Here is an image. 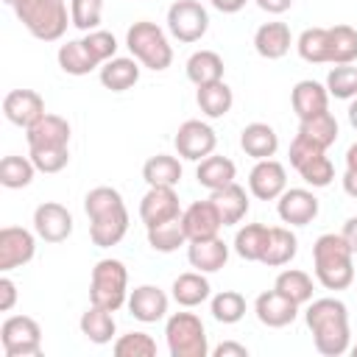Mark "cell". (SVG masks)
I'll list each match as a JSON object with an SVG mask.
<instances>
[{"label":"cell","instance_id":"cell-1","mask_svg":"<svg viewBox=\"0 0 357 357\" xmlns=\"http://www.w3.org/2000/svg\"><path fill=\"white\" fill-rule=\"evenodd\" d=\"M304 321L312 332V343L326 357H340L351 349V332H349V310L340 298H315L310 301Z\"/></svg>","mask_w":357,"mask_h":357},{"label":"cell","instance_id":"cell-2","mask_svg":"<svg viewBox=\"0 0 357 357\" xmlns=\"http://www.w3.org/2000/svg\"><path fill=\"white\" fill-rule=\"evenodd\" d=\"M84 209L89 215V237L98 248L117 245L128 231V209L123 195L114 187H95L84 198Z\"/></svg>","mask_w":357,"mask_h":357},{"label":"cell","instance_id":"cell-3","mask_svg":"<svg viewBox=\"0 0 357 357\" xmlns=\"http://www.w3.org/2000/svg\"><path fill=\"white\" fill-rule=\"evenodd\" d=\"M354 251L346 243L343 234H321L312 245V265H315V279L326 290H346L354 282Z\"/></svg>","mask_w":357,"mask_h":357},{"label":"cell","instance_id":"cell-4","mask_svg":"<svg viewBox=\"0 0 357 357\" xmlns=\"http://www.w3.org/2000/svg\"><path fill=\"white\" fill-rule=\"evenodd\" d=\"M11 8L17 20L28 28V33L42 42L61 39L67 25H73L64 0H17Z\"/></svg>","mask_w":357,"mask_h":357},{"label":"cell","instance_id":"cell-5","mask_svg":"<svg viewBox=\"0 0 357 357\" xmlns=\"http://www.w3.org/2000/svg\"><path fill=\"white\" fill-rule=\"evenodd\" d=\"M126 45H128L131 56L153 73H162L173 64V47L156 22H148V20L134 22L126 33Z\"/></svg>","mask_w":357,"mask_h":357},{"label":"cell","instance_id":"cell-6","mask_svg":"<svg viewBox=\"0 0 357 357\" xmlns=\"http://www.w3.org/2000/svg\"><path fill=\"white\" fill-rule=\"evenodd\" d=\"M89 301L117 312L128 301V271L120 259H100L92 268Z\"/></svg>","mask_w":357,"mask_h":357},{"label":"cell","instance_id":"cell-7","mask_svg":"<svg viewBox=\"0 0 357 357\" xmlns=\"http://www.w3.org/2000/svg\"><path fill=\"white\" fill-rule=\"evenodd\" d=\"M165 340L173 357H206L209 354L206 329L195 312H173L165 324Z\"/></svg>","mask_w":357,"mask_h":357},{"label":"cell","instance_id":"cell-8","mask_svg":"<svg viewBox=\"0 0 357 357\" xmlns=\"http://www.w3.org/2000/svg\"><path fill=\"white\" fill-rule=\"evenodd\" d=\"M0 346L6 357H33L42 351V329L31 315H8L0 326Z\"/></svg>","mask_w":357,"mask_h":357},{"label":"cell","instance_id":"cell-9","mask_svg":"<svg viewBox=\"0 0 357 357\" xmlns=\"http://www.w3.org/2000/svg\"><path fill=\"white\" fill-rule=\"evenodd\" d=\"M167 31L178 42H198L209 31V14L198 0H176L167 8Z\"/></svg>","mask_w":357,"mask_h":357},{"label":"cell","instance_id":"cell-10","mask_svg":"<svg viewBox=\"0 0 357 357\" xmlns=\"http://www.w3.org/2000/svg\"><path fill=\"white\" fill-rule=\"evenodd\" d=\"M173 145H176V153L187 162H201L206 159L209 153H215V145H218V137H215V128L209 123H201V120H184L173 137Z\"/></svg>","mask_w":357,"mask_h":357},{"label":"cell","instance_id":"cell-11","mask_svg":"<svg viewBox=\"0 0 357 357\" xmlns=\"http://www.w3.org/2000/svg\"><path fill=\"white\" fill-rule=\"evenodd\" d=\"M36 254V237L22 226H3L0 229V271L8 273L22 268Z\"/></svg>","mask_w":357,"mask_h":357},{"label":"cell","instance_id":"cell-12","mask_svg":"<svg viewBox=\"0 0 357 357\" xmlns=\"http://www.w3.org/2000/svg\"><path fill=\"white\" fill-rule=\"evenodd\" d=\"M248 190L259 201H276L287 190V170L276 159H259L248 173Z\"/></svg>","mask_w":357,"mask_h":357},{"label":"cell","instance_id":"cell-13","mask_svg":"<svg viewBox=\"0 0 357 357\" xmlns=\"http://www.w3.org/2000/svg\"><path fill=\"white\" fill-rule=\"evenodd\" d=\"M33 231L45 243H64L73 234V215L64 204L45 201L33 212Z\"/></svg>","mask_w":357,"mask_h":357},{"label":"cell","instance_id":"cell-14","mask_svg":"<svg viewBox=\"0 0 357 357\" xmlns=\"http://www.w3.org/2000/svg\"><path fill=\"white\" fill-rule=\"evenodd\" d=\"M178 215H181V206H178L176 187H151L139 201V218H142L145 229L173 220Z\"/></svg>","mask_w":357,"mask_h":357},{"label":"cell","instance_id":"cell-15","mask_svg":"<svg viewBox=\"0 0 357 357\" xmlns=\"http://www.w3.org/2000/svg\"><path fill=\"white\" fill-rule=\"evenodd\" d=\"M318 209H321L318 198L310 190H301V187L284 190L276 198V212L290 226H307V223H312L318 218Z\"/></svg>","mask_w":357,"mask_h":357},{"label":"cell","instance_id":"cell-16","mask_svg":"<svg viewBox=\"0 0 357 357\" xmlns=\"http://www.w3.org/2000/svg\"><path fill=\"white\" fill-rule=\"evenodd\" d=\"M3 114H6L8 123H14L20 128H28L45 114V100L33 89H11L3 98Z\"/></svg>","mask_w":357,"mask_h":357},{"label":"cell","instance_id":"cell-17","mask_svg":"<svg viewBox=\"0 0 357 357\" xmlns=\"http://www.w3.org/2000/svg\"><path fill=\"white\" fill-rule=\"evenodd\" d=\"M254 312H257L259 324H265V326H271V329H282V326H287V324L296 321L298 304L290 301L287 296H282V293L273 287V290H265V293L257 296Z\"/></svg>","mask_w":357,"mask_h":357},{"label":"cell","instance_id":"cell-18","mask_svg":"<svg viewBox=\"0 0 357 357\" xmlns=\"http://www.w3.org/2000/svg\"><path fill=\"white\" fill-rule=\"evenodd\" d=\"M181 223H184V231H187V240H206V237H215L223 226L220 215H218V206L209 201H195L190 204L184 212H181Z\"/></svg>","mask_w":357,"mask_h":357},{"label":"cell","instance_id":"cell-19","mask_svg":"<svg viewBox=\"0 0 357 357\" xmlns=\"http://www.w3.org/2000/svg\"><path fill=\"white\" fill-rule=\"evenodd\" d=\"M128 312L142 324H156L167 315V296L156 284H139L128 293Z\"/></svg>","mask_w":357,"mask_h":357},{"label":"cell","instance_id":"cell-20","mask_svg":"<svg viewBox=\"0 0 357 357\" xmlns=\"http://www.w3.org/2000/svg\"><path fill=\"white\" fill-rule=\"evenodd\" d=\"M25 139L28 148H59V145H70V123L59 114H42L33 126L25 128Z\"/></svg>","mask_w":357,"mask_h":357},{"label":"cell","instance_id":"cell-21","mask_svg":"<svg viewBox=\"0 0 357 357\" xmlns=\"http://www.w3.org/2000/svg\"><path fill=\"white\" fill-rule=\"evenodd\" d=\"M187 259L201 273H215L229 262V245L215 234L206 240H190L187 243Z\"/></svg>","mask_w":357,"mask_h":357},{"label":"cell","instance_id":"cell-22","mask_svg":"<svg viewBox=\"0 0 357 357\" xmlns=\"http://www.w3.org/2000/svg\"><path fill=\"white\" fill-rule=\"evenodd\" d=\"M290 45H293V36H290L287 22H265L254 33V50L268 61L287 56Z\"/></svg>","mask_w":357,"mask_h":357},{"label":"cell","instance_id":"cell-23","mask_svg":"<svg viewBox=\"0 0 357 357\" xmlns=\"http://www.w3.org/2000/svg\"><path fill=\"white\" fill-rule=\"evenodd\" d=\"M290 103H293V112L298 114V120H304V117H312V114L329 109V92H326L324 84H318L312 78H304L293 86Z\"/></svg>","mask_w":357,"mask_h":357},{"label":"cell","instance_id":"cell-24","mask_svg":"<svg viewBox=\"0 0 357 357\" xmlns=\"http://www.w3.org/2000/svg\"><path fill=\"white\" fill-rule=\"evenodd\" d=\"M212 204L218 206V215H220V220H223V226H234V223H240L245 215H248V195H245V190L240 187V184H226V187H220V190H215L212 195Z\"/></svg>","mask_w":357,"mask_h":357},{"label":"cell","instance_id":"cell-25","mask_svg":"<svg viewBox=\"0 0 357 357\" xmlns=\"http://www.w3.org/2000/svg\"><path fill=\"white\" fill-rule=\"evenodd\" d=\"M240 148L251 156V159H271L279 148V137L268 123H248L240 134Z\"/></svg>","mask_w":357,"mask_h":357},{"label":"cell","instance_id":"cell-26","mask_svg":"<svg viewBox=\"0 0 357 357\" xmlns=\"http://www.w3.org/2000/svg\"><path fill=\"white\" fill-rule=\"evenodd\" d=\"M78 326H81L84 337H86L89 343H95V346L112 343V337H114V332H117V324H114L112 310L98 307V304H89V307H86V312L81 315Z\"/></svg>","mask_w":357,"mask_h":357},{"label":"cell","instance_id":"cell-27","mask_svg":"<svg viewBox=\"0 0 357 357\" xmlns=\"http://www.w3.org/2000/svg\"><path fill=\"white\" fill-rule=\"evenodd\" d=\"M234 176H237L234 162H231L229 156H218V153H209L206 159H201V162H198V170H195L198 184L206 187L209 192H215V190L231 184Z\"/></svg>","mask_w":357,"mask_h":357},{"label":"cell","instance_id":"cell-28","mask_svg":"<svg viewBox=\"0 0 357 357\" xmlns=\"http://www.w3.org/2000/svg\"><path fill=\"white\" fill-rule=\"evenodd\" d=\"M139 81V64L137 59L114 56L100 67V84L112 92H126Z\"/></svg>","mask_w":357,"mask_h":357},{"label":"cell","instance_id":"cell-29","mask_svg":"<svg viewBox=\"0 0 357 357\" xmlns=\"http://www.w3.org/2000/svg\"><path fill=\"white\" fill-rule=\"evenodd\" d=\"M298 251V240L290 229L284 226H271L268 231V245H265V254H262V265H271V268H279V265H287Z\"/></svg>","mask_w":357,"mask_h":357},{"label":"cell","instance_id":"cell-30","mask_svg":"<svg viewBox=\"0 0 357 357\" xmlns=\"http://www.w3.org/2000/svg\"><path fill=\"white\" fill-rule=\"evenodd\" d=\"M142 178L148 187H176L181 181V162L170 153H156L142 165Z\"/></svg>","mask_w":357,"mask_h":357},{"label":"cell","instance_id":"cell-31","mask_svg":"<svg viewBox=\"0 0 357 357\" xmlns=\"http://www.w3.org/2000/svg\"><path fill=\"white\" fill-rule=\"evenodd\" d=\"M223 59L215 53V50H195L190 59H187V78L195 84V86H204V84H215V81H223Z\"/></svg>","mask_w":357,"mask_h":357},{"label":"cell","instance_id":"cell-32","mask_svg":"<svg viewBox=\"0 0 357 357\" xmlns=\"http://www.w3.org/2000/svg\"><path fill=\"white\" fill-rule=\"evenodd\" d=\"M209 279L201 271H187L181 276H176L173 282V298L181 307H198L209 298Z\"/></svg>","mask_w":357,"mask_h":357},{"label":"cell","instance_id":"cell-33","mask_svg":"<svg viewBox=\"0 0 357 357\" xmlns=\"http://www.w3.org/2000/svg\"><path fill=\"white\" fill-rule=\"evenodd\" d=\"M195 100H198V109H201L206 117L218 120V117L229 114V109H231V103H234V95H231V89H229L226 81H215V84L198 86Z\"/></svg>","mask_w":357,"mask_h":357},{"label":"cell","instance_id":"cell-34","mask_svg":"<svg viewBox=\"0 0 357 357\" xmlns=\"http://www.w3.org/2000/svg\"><path fill=\"white\" fill-rule=\"evenodd\" d=\"M187 231H184V223H181V215L173 218V220H165L159 226H151L148 229V245L159 254H170V251H178L181 245H187Z\"/></svg>","mask_w":357,"mask_h":357},{"label":"cell","instance_id":"cell-35","mask_svg":"<svg viewBox=\"0 0 357 357\" xmlns=\"http://www.w3.org/2000/svg\"><path fill=\"white\" fill-rule=\"evenodd\" d=\"M268 226L262 223H245L243 229H237L234 234V251L237 257H243L245 262H259L268 245Z\"/></svg>","mask_w":357,"mask_h":357},{"label":"cell","instance_id":"cell-36","mask_svg":"<svg viewBox=\"0 0 357 357\" xmlns=\"http://www.w3.org/2000/svg\"><path fill=\"white\" fill-rule=\"evenodd\" d=\"M59 67L67 73V75H86L98 67V61L92 59V53L86 50V45L81 39H73V42H64L59 47Z\"/></svg>","mask_w":357,"mask_h":357},{"label":"cell","instance_id":"cell-37","mask_svg":"<svg viewBox=\"0 0 357 357\" xmlns=\"http://www.w3.org/2000/svg\"><path fill=\"white\" fill-rule=\"evenodd\" d=\"M298 134H304V137H310L312 142H318L324 151L337 139V120H335V114L329 112V109H324V112H318V114H312V117H304L301 123H298Z\"/></svg>","mask_w":357,"mask_h":357},{"label":"cell","instance_id":"cell-38","mask_svg":"<svg viewBox=\"0 0 357 357\" xmlns=\"http://www.w3.org/2000/svg\"><path fill=\"white\" fill-rule=\"evenodd\" d=\"M36 176V165L31 162V156H3L0 162V184L8 190H22L33 181Z\"/></svg>","mask_w":357,"mask_h":357},{"label":"cell","instance_id":"cell-39","mask_svg":"<svg viewBox=\"0 0 357 357\" xmlns=\"http://www.w3.org/2000/svg\"><path fill=\"white\" fill-rule=\"evenodd\" d=\"M273 287H276L282 296H287L290 301H296L298 307L307 304V301H312V279H310V273H304V271H298V268L282 271V273L276 276Z\"/></svg>","mask_w":357,"mask_h":357},{"label":"cell","instance_id":"cell-40","mask_svg":"<svg viewBox=\"0 0 357 357\" xmlns=\"http://www.w3.org/2000/svg\"><path fill=\"white\" fill-rule=\"evenodd\" d=\"M357 59V31L351 25L329 28V64H351Z\"/></svg>","mask_w":357,"mask_h":357},{"label":"cell","instance_id":"cell-41","mask_svg":"<svg viewBox=\"0 0 357 357\" xmlns=\"http://www.w3.org/2000/svg\"><path fill=\"white\" fill-rule=\"evenodd\" d=\"M298 56L310 64H326L329 61V28H307L301 31L298 42Z\"/></svg>","mask_w":357,"mask_h":357},{"label":"cell","instance_id":"cell-42","mask_svg":"<svg viewBox=\"0 0 357 357\" xmlns=\"http://www.w3.org/2000/svg\"><path fill=\"white\" fill-rule=\"evenodd\" d=\"M209 310H212V318L215 321H220V324H237L245 315V298L237 290H220L212 298Z\"/></svg>","mask_w":357,"mask_h":357},{"label":"cell","instance_id":"cell-43","mask_svg":"<svg viewBox=\"0 0 357 357\" xmlns=\"http://www.w3.org/2000/svg\"><path fill=\"white\" fill-rule=\"evenodd\" d=\"M326 92L340 98V100H349V98H357V67H349V64H335L326 75Z\"/></svg>","mask_w":357,"mask_h":357},{"label":"cell","instance_id":"cell-44","mask_svg":"<svg viewBox=\"0 0 357 357\" xmlns=\"http://www.w3.org/2000/svg\"><path fill=\"white\" fill-rule=\"evenodd\" d=\"M112 349L117 357H153L156 340L148 332H128V335H120Z\"/></svg>","mask_w":357,"mask_h":357},{"label":"cell","instance_id":"cell-45","mask_svg":"<svg viewBox=\"0 0 357 357\" xmlns=\"http://www.w3.org/2000/svg\"><path fill=\"white\" fill-rule=\"evenodd\" d=\"M103 17V0H70V20L78 31L89 33L100 25Z\"/></svg>","mask_w":357,"mask_h":357},{"label":"cell","instance_id":"cell-46","mask_svg":"<svg viewBox=\"0 0 357 357\" xmlns=\"http://www.w3.org/2000/svg\"><path fill=\"white\" fill-rule=\"evenodd\" d=\"M28 156L36 165V170H42V173H59L70 162V145H59V148H28Z\"/></svg>","mask_w":357,"mask_h":357},{"label":"cell","instance_id":"cell-47","mask_svg":"<svg viewBox=\"0 0 357 357\" xmlns=\"http://www.w3.org/2000/svg\"><path fill=\"white\" fill-rule=\"evenodd\" d=\"M298 173H301V178H304L310 187H329L332 178H335V167H332V162H329L326 153H318V156L307 159V162L298 167Z\"/></svg>","mask_w":357,"mask_h":357},{"label":"cell","instance_id":"cell-48","mask_svg":"<svg viewBox=\"0 0 357 357\" xmlns=\"http://www.w3.org/2000/svg\"><path fill=\"white\" fill-rule=\"evenodd\" d=\"M81 42L86 45V50L92 53V59H95L98 64H106V61L114 59V53H117V39H114V33H109V31H103V28L89 31Z\"/></svg>","mask_w":357,"mask_h":357},{"label":"cell","instance_id":"cell-49","mask_svg":"<svg viewBox=\"0 0 357 357\" xmlns=\"http://www.w3.org/2000/svg\"><path fill=\"white\" fill-rule=\"evenodd\" d=\"M318 153H324V148L318 145V142H312L310 137H304V134H296V139L290 142V165L298 170L307 159H312V156H318Z\"/></svg>","mask_w":357,"mask_h":357},{"label":"cell","instance_id":"cell-50","mask_svg":"<svg viewBox=\"0 0 357 357\" xmlns=\"http://www.w3.org/2000/svg\"><path fill=\"white\" fill-rule=\"evenodd\" d=\"M14 304H17V284L8 276H3L0 279V310L8 312Z\"/></svg>","mask_w":357,"mask_h":357},{"label":"cell","instance_id":"cell-51","mask_svg":"<svg viewBox=\"0 0 357 357\" xmlns=\"http://www.w3.org/2000/svg\"><path fill=\"white\" fill-rule=\"evenodd\" d=\"M212 354H215V357H248V349H245L243 343L226 340V343L215 346V351H212Z\"/></svg>","mask_w":357,"mask_h":357},{"label":"cell","instance_id":"cell-52","mask_svg":"<svg viewBox=\"0 0 357 357\" xmlns=\"http://www.w3.org/2000/svg\"><path fill=\"white\" fill-rule=\"evenodd\" d=\"M257 6L268 14H284L293 6V0H257Z\"/></svg>","mask_w":357,"mask_h":357},{"label":"cell","instance_id":"cell-53","mask_svg":"<svg viewBox=\"0 0 357 357\" xmlns=\"http://www.w3.org/2000/svg\"><path fill=\"white\" fill-rule=\"evenodd\" d=\"M343 237H346V243L351 245V251L357 254V215L354 218H349L346 223H343V231H340Z\"/></svg>","mask_w":357,"mask_h":357},{"label":"cell","instance_id":"cell-54","mask_svg":"<svg viewBox=\"0 0 357 357\" xmlns=\"http://www.w3.org/2000/svg\"><path fill=\"white\" fill-rule=\"evenodd\" d=\"M218 11H223V14H237L248 0H209Z\"/></svg>","mask_w":357,"mask_h":357},{"label":"cell","instance_id":"cell-55","mask_svg":"<svg viewBox=\"0 0 357 357\" xmlns=\"http://www.w3.org/2000/svg\"><path fill=\"white\" fill-rule=\"evenodd\" d=\"M343 190H346V195L357 198V170H346L343 173Z\"/></svg>","mask_w":357,"mask_h":357},{"label":"cell","instance_id":"cell-56","mask_svg":"<svg viewBox=\"0 0 357 357\" xmlns=\"http://www.w3.org/2000/svg\"><path fill=\"white\" fill-rule=\"evenodd\" d=\"M346 170H357V142L349 145V151H346Z\"/></svg>","mask_w":357,"mask_h":357},{"label":"cell","instance_id":"cell-57","mask_svg":"<svg viewBox=\"0 0 357 357\" xmlns=\"http://www.w3.org/2000/svg\"><path fill=\"white\" fill-rule=\"evenodd\" d=\"M349 123H351V128L357 131V98H354L351 106H349Z\"/></svg>","mask_w":357,"mask_h":357},{"label":"cell","instance_id":"cell-58","mask_svg":"<svg viewBox=\"0 0 357 357\" xmlns=\"http://www.w3.org/2000/svg\"><path fill=\"white\" fill-rule=\"evenodd\" d=\"M351 354H354V357H357V343H354V346H351Z\"/></svg>","mask_w":357,"mask_h":357},{"label":"cell","instance_id":"cell-59","mask_svg":"<svg viewBox=\"0 0 357 357\" xmlns=\"http://www.w3.org/2000/svg\"><path fill=\"white\" fill-rule=\"evenodd\" d=\"M6 3H8V6H14V3H17V0H6Z\"/></svg>","mask_w":357,"mask_h":357}]
</instances>
